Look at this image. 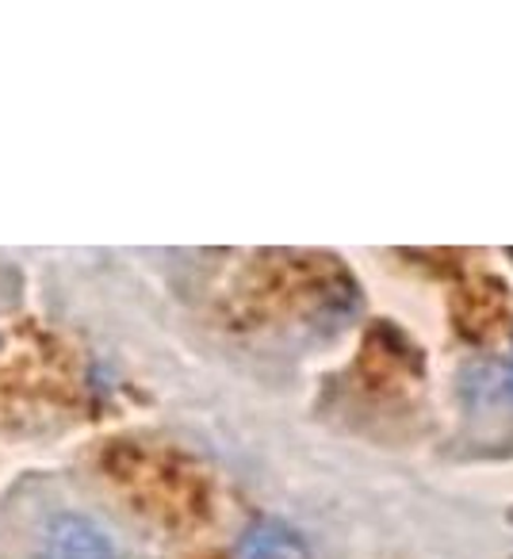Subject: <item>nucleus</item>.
I'll list each match as a JSON object with an SVG mask.
<instances>
[{
    "label": "nucleus",
    "instance_id": "obj_1",
    "mask_svg": "<svg viewBox=\"0 0 513 559\" xmlns=\"http://www.w3.org/2000/svg\"><path fill=\"white\" fill-rule=\"evenodd\" d=\"M39 559H116V544L93 518L62 513L50 521Z\"/></svg>",
    "mask_w": 513,
    "mask_h": 559
},
{
    "label": "nucleus",
    "instance_id": "obj_2",
    "mask_svg": "<svg viewBox=\"0 0 513 559\" xmlns=\"http://www.w3.org/2000/svg\"><path fill=\"white\" fill-rule=\"evenodd\" d=\"M234 559H311L303 536L281 521H256L241 533Z\"/></svg>",
    "mask_w": 513,
    "mask_h": 559
},
{
    "label": "nucleus",
    "instance_id": "obj_3",
    "mask_svg": "<svg viewBox=\"0 0 513 559\" xmlns=\"http://www.w3.org/2000/svg\"><path fill=\"white\" fill-rule=\"evenodd\" d=\"M505 383H510V391H513V357H510V372H505Z\"/></svg>",
    "mask_w": 513,
    "mask_h": 559
},
{
    "label": "nucleus",
    "instance_id": "obj_4",
    "mask_svg": "<svg viewBox=\"0 0 513 559\" xmlns=\"http://www.w3.org/2000/svg\"><path fill=\"white\" fill-rule=\"evenodd\" d=\"M510 261H513V249H510Z\"/></svg>",
    "mask_w": 513,
    "mask_h": 559
}]
</instances>
